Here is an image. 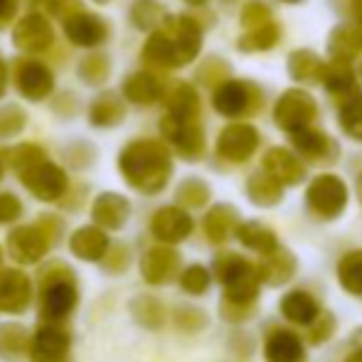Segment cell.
I'll return each instance as SVG.
<instances>
[{"mask_svg": "<svg viewBox=\"0 0 362 362\" xmlns=\"http://www.w3.org/2000/svg\"><path fill=\"white\" fill-rule=\"evenodd\" d=\"M281 313L286 315L291 323L298 325H310L320 315V305L305 291H288L281 298Z\"/></svg>", "mask_w": 362, "mask_h": 362, "instance_id": "cell-10", "label": "cell"}, {"mask_svg": "<svg viewBox=\"0 0 362 362\" xmlns=\"http://www.w3.org/2000/svg\"><path fill=\"white\" fill-rule=\"evenodd\" d=\"M310 325H313V330H310V340H313V343H323V340H328L330 333H333L335 320H333V315H330V313L320 310V315Z\"/></svg>", "mask_w": 362, "mask_h": 362, "instance_id": "cell-21", "label": "cell"}, {"mask_svg": "<svg viewBox=\"0 0 362 362\" xmlns=\"http://www.w3.org/2000/svg\"><path fill=\"white\" fill-rule=\"evenodd\" d=\"M192 229V219L180 210H160L153 219V234H156L160 242L175 244L180 239H185Z\"/></svg>", "mask_w": 362, "mask_h": 362, "instance_id": "cell-9", "label": "cell"}, {"mask_svg": "<svg viewBox=\"0 0 362 362\" xmlns=\"http://www.w3.org/2000/svg\"><path fill=\"white\" fill-rule=\"evenodd\" d=\"M264 358L267 362H303V343L291 330H274L264 343Z\"/></svg>", "mask_w": 362, "mask_h": 362, "instance_id": "cell-7", "label": "cell"}, {"mask_svg": "<svg viewBox=\"0 0 362 362\" xmlns=\"http://www.w3.org/2000/svg\"><path fill=\"white\" fill-rule=\"evenodd\" d=\"M20 215V202L10 195L0 197V222H13Z\"/></svg>", "mask_w": 362, "mask_h": 362, "instance_id": "cell-23", "label": "cell"}, {"mask_svg": "<svg viewBox=\"0 0 362 362\" xmlns=\"http://www.w3.org/2000/svg\"><path fill=\"white\" fill-rule=\"evenodd\" d=\"M69 330L62 325L49 323L35 333L33 343H30V358L33 362H64L69 353Z\"/></svg>", "mask_w": 362, "mask_h": 362, "instance_id": "cell-3", "label": "cell"}, {"mask_svg": "<svg viewBox=\"0 0 362 362\" xmlns=\"http://www.w3.org/2000/svg\"><path fill=\"white\" fill-rule=\"evenodd\" d=\"M180 284L187 293L202 296L207 288H210V272H207L205 267H200V264H192V267H187L185 272H182Z\"/></svg>", "mask_w": 362, "mask_h": 362, "instance_id": "cell-20", "label": "cell"}, {"mask_svg": "<svg viewBox=\"0 0 362 362\" xmlns=\"http://www.w3.org/2000/svg\"><path fill=\"white\" fill-rule=\"evenodd\" d=\"M72 252L84 262H96L109 252V239L101 229L81 227L72 237Z\"/></svg>", "mask_w": 362, "mask_h": 362, "instance_id": "cell-11", "label": "cell"}, {"mask_svg": "<svg viewBox=\"0 0 362 362\" xmlns=\"http://www.w3.org/2000/svg\"><path fill=\"white\" fill-rule=\"evenodd\" d=\"M134 315L139 318V323L146 325V328H160L163 318H165L160 300L151 298V296H141V298L134 300Z\"/></svg>", "mask_w": 362, "mask_h": 362, "instance_id": "cell-19", "label": "cell"}, {"mask_svg": "<svg viewBox=\"0 0 362 362\" xmlns=\"http://www.w3.org/2000/svg\"><path fill=\"white\" fill-rule=\"evenodd\" d=\"M296 274V259L293 254H288L286 249H274V252L264 254V259L259 262V276L269 286H279L286 284Z\"/></svg>", "mask_w": 362, "mask_h": 362, "instance_id": "cell-8", "label": "cell"}, {"mask_svg": "<svg viewBox=\"0 0 362 362\" xmlns=\"http://www.w3.org/2000/svg\"><path fill=\"white\" fill-rule=\"evenodd\" d=\"M40 315L49 323L64 320L76 305V281L64 264L47 267L40 281Z\"/></svg>", "mask_w": 362, "mask_h": 362, "instance_id": "cell-2", "label": "cell"}, {"mask_svg": "<svg viewBox=\"0 0 362 362\" xmlns=\"http://www.w3.org/2000/svg\"><path fill=\"white\" fill-rule=\"evenodd\" d=\"M348 362H362V345H360L358 350H355L353 355H350V358H348Z\"/></svg>", "mask_w": 362, "mask_h": 362, "instance_id": "cell-24", "label": "cell"}, {"mask_svg": "<svg viewBox=\"0 0 362 362\" xmlns=\"http://www.w3.org/2000/svg\"><path fill=\"white\" fill-rule=\"evenodd\" d=\"M239 239H242V244H247L249 249H257V252H262V254H269V252H274V249H279L276 237H274L267 227L254 224V222L239 227Z\"/></svg>", "mask_w": 362, "mask_h": 362, "instance_id": "cell-17", "label": "cell"}, {"mask_svg": "<svg viewBox=\"0 0 362 362\" xmlns=\"http://www.w3.org/2000/svg\"><path fill=\"white\" fill-rule=\"evenodd\" d=\"M30 298H33L30 279L23 272L3 269L0 272V310L3 313H20L28 308Z\"/></svg>", "mask_w": 362, "mask_h": 362, "instance_id": "cell-4", "label": "cell"}, {"mask_svg": "<svg viewBox=\"0 0 362 362\" xmlns=\"http://www.w3.org/2000/svg\"><path fill=\"white\" fill-rule=\"evenodd\" d=\"M28 350V333L23 325H3L0 328V355L5 360H18Z\"/></svg>", "mask_w": 362, "mask_h": 362, "instance_id": "cell-16", "label": "cell"}, {"mask_svg": "<svg viewBox=\"0 0 362 362\" xmlns=\"http://www.w3.org/2000/svg\"><path fill=\"white\" fill-rule=\"evenodd\" d=\"M205 323H207L205 313H200L197 308L182 305V308L177 310V325H180V328H185V330H200Z\"/></svg>", "mask_w": 362, "mask_h": 362, "instance_id": "cell-22", "label": "cell"}, {"mask_svg": "<svg viewBox=\"0 0 362 362\" xmlns=\"http://www.w3.org/2000/svg\"><path fill=\"white\" fill-rule=\"evenodd\" d=\"M126 217H129V205H126V200H121V197H116V195H104L96 200V205H94L96 224H101V227H106V229H119L121 224L126 222Z\"/></svg>", "mask_w": 362, "mask_h": 362, "instance_id": "cell-14", "label": "cell"}, {"mask_svg": "<svg viewBox=\"0 0 362 362\" xmlns=\"http://www.w3.org/2000/svg\"><path fill=\"white\" fill-rule=\"evenodd\" d=\"M234 212H229V207H217L215 212H210V217H207L205 222V229H207V237L212 239V242L222 244L224 239H229V234H232L234 229Z\"/></svg>", "mask_w": 362, "mask_h": 362, "instance_id": "cell-18", "label": "cell"}, {"mask_svg": "<svg viewBox=\"0 0 362 362\" xmlns=\"http://www.w3.org/2000/svg\"><path fill=\"white\" fill-rule=\"evenodd\" d=\"M25 182L40 200H54L64 190V175L57 168H37L25 175Z\"/></svg>", "mask_w": 362, "mask_h": 362, "instance_id": "cell-13", "label": "cell"}, {"mask_svg": "<svg viewBox=\"0 0 362 362\" xmlns=\"http://www.w3.org/2000/svg\"><path fill=\"white\" fill-rule=\"evenodd\" d=\"M177 267H180V257L168 247H156L144 257L141 262V274L148 284L158 286V284H168L175 276Z\"/></svg>", "mask_w": 362, "mask_h": 362, "instance_id": "cell-6", "label": "cell"}, {"mask_svg": "<svg viewBox=\"0 0 362 362\" xmlns=\"http://www.w3.org/2000/svg\"><path fill=\"white\" fill-rule=\"evenodd\" d=\"M338 281L348 293L362 296V252H350L340 259Z\"/></svg>", "mask_w": 362, "mask_h": 362, "instance_id": "cell-15", "label": "cell"}, {"mask_svg": "<svg viewBox=\"0 0 362 362\" xmlns=\"http://www.w3.org/2000/svg\"><path fill=\"white\" fill-rule=\"evenodd\" d=\"M8 247L20 264H35L47 252L49 239L40 227H20L8 237Z\"/></svg>", "mask_w": 362, "mask_h": 362, "instance_id": "cell-5", "label": "cell"}, {"mask_svg": "<svg viewBox=\"0 0 362 362\" xmlns=\"http://www.w3.org/2000/svg\"><path fill=\"white\" fill-rule=\"evenodd\" d=\"M215 274L224 286L222 313L232 320L247 318L264 284L259 276V267H254L252 262L237 257V254H227L215 262Z\"/></svg>", "mask_w": 362, "mask_h": 362, "instance_id": "cell-1", "label": "cell"}, {"mask_svg": "<svg viewBox=\"0 0 362 362\" xmlns=\"http://www.w3.org/2000/svg\"><path fill=\"white\" fill-rule=\"evenodd\" d=\"M310 202H313V207L323 217H335L343 210V202H345L343 185L335 180H320L313 187V192H310Z\"/></svg>", "mask_w": 362, "mask_h": 362, "instance_id": "cell-12", "label": "cell"}]
</instances>
